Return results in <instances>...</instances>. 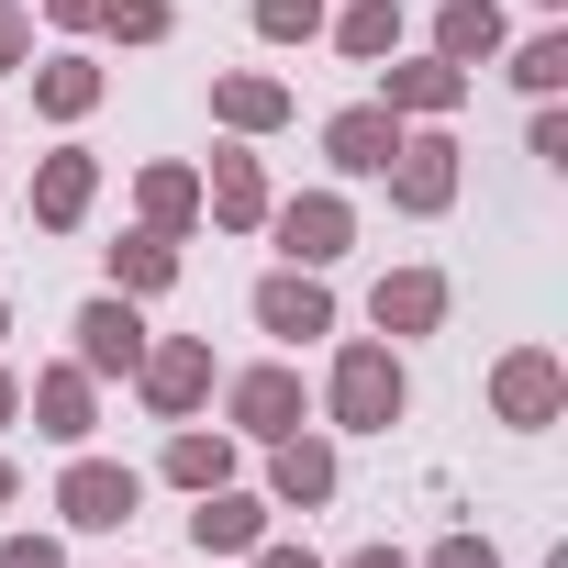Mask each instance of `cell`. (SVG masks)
<instances>
[{
    "label": "cell",
    "mask_w": 568,
    "mask_h": 568,
    "mask_svg": "<svg viewBox=\"0 0 568 568\" xmlns=\"http://www.w3.org/2000/svg\"><path fill=\"white\" fill-rule=\"evenodd\" d=\"M245 568H324V557H313V546H267V535H256V546H245Z\"/></svg>",
    "instance_id": "f546056e"
},
{
    "label": "cell",
    "mask_w": 568,
    "mask_h": 568,
    "mask_svg": "<svg viewBox=\"0 0 568 568\" xmlns=\"http://www.w3.org/2000/svg\"><path fill=\"white\" fill-rule=\"evenodd\" d=\"M34 101H45L57 123H79V112L101 101V68H90V57H57V68H34Z\"/></svg>",
    "instance_id": "44dd1931"
},
{
    "label": "cell",
    "mask_w": 568,
    "mask_h": 568,
    "mask_svg": "<svg viewBox=\"0 0 568 568\" xmlns=\"http://www.w3.org/2000/svg\"><path fill=\"white\" fill-rule=\"evenodd\" d=\"M34 424H45L57 446H79V435H90V368H57V379H34Z\"/></svg>",
    "instance_id": "ac0fdd59"
},
{
    "label": "cell",
    "mask_w": 568,
    "mask_h": 568,
    "mask_svg": "<svg viewBox=\"0 0 568 568\" xmlns=\"http://www.w3.org/2000/svg\"><path fill=\"white\" fill-rule=\"evenodd\" d=\"M490 402H501V424H557V402H568V379H557V357L546 346H524V357H501V379H490Z\"/></svg>",
    "instance_id": "ba28073f"
},
{
    "label": "cell",
    "mask_w": 568,
    "mask_h": 568,
    "mask_svg": "<svg viewBox=\"0 0 568 568\" xmlns=\"http://www.w3.org/2000/svg\"><path fill=\"white\" fill-rule=\"evenodd\" d=\"M0 568H68V557H57L45 535H12V546H0Z\"/></svg>",
    "instance_id": "f1b7e54d"
},
{
    "label": "cell",
    "mask_w": 568,
    "mask_h": 568,
    "mask_svg": "<svg viewBox=\"0 0 568 568\" xmlns=\"http://www.w3.org/2000/svg\"><path fill=\"white\" fill-rule=\"evenodd\" d=\"M112 278H123V291H168V278H179V245H168V234H123V245H112Z\"/></svg>",
    "instance_id": "7402d4cb"
},
{
    "label": "cell",
    "mask_w": 568,
    "mask_h": 568,
    "mask_svg": "<svg viewBox=\"0 0 568 568\" xmlns=\"http://www.w3.org/2000/svg\"><path fill=\"white\" fill-rule=\"evenodd\" d=\"M424 568H501V557H490V535H446Z\"/></svg>",
    "instance_id": "83f0119b"
},
{
    "label": "cell",
    "mask_w": 568,
    "mask_h": 568,
    "mask_svg": "<svg viewBox=\"0 0 568 568\" xmlns=\"http://www.w3.org/2000/svg\"><path fill=\"white\" fill-rule=\"evenodd\" d=\"M134 357H145V324H134V291L90 302V313H79V368H90V379H134Z\"/></svg>",
    "instance_id": "5b68a950"
},
{
    "label": "cell",
    "mask_w": 568,
    "mask_h": 568,
    "mask_svg": "<svg viewBox=\"0 0 568 568\" xmlns=\"http://www.w3.org/2000/svg\"><path fill=\"white\" fill-rule=\"evenodd\" d=\"M335 45H346V57H390V45H402V12H390V0H357V12L335 23Z\"/></svg>",
    "instance_id": "cb8c5ba5"
},
{
    "label": "cell",
    "mask_w": 568,
    "mask_h": 568,
    "mask_svg": "<svg viewBox=\"0 0 568 568\" xmlns=\"http://www.w3.org/2000/svg\"><path fill=\"white\" fill-rule=\"evenodd\" d=\"M23 34H34V23H23V0H0V68H23Z\"/></svg>",
    "instance_id": "4dcf8cb0"
},
{
    "label": "cell",
    "mask_w": 568,
    "mask_h": 568,
    "mask_svg": "<svg viewBox=\"0 0 568 568\" xmlns=\"http://www.w3.org/2000/svg\"><path fill=\"white\" fill-rule=\"evenodd\" d=\"M234 424L245 435H302V368H245L234 379Z\"/></svg>",
    "instance_id": "30bf717a"
},
{
    "label": "cell",
    "mask_w": 568,
    "mask_h": 568,
    "mask_svg": "<svg viewBox=\"0 0 568 568\" xmlns=\"http://www.w3.org/2000/svg\"><path fill=\"white\" fill-rule=\"evenodd\" d=\"M267 535V501H245V490H201V513H190V546L201 557H245Z\"/></svg>",
    "instance_id": "8fae6325"
},
{
    "label": "cell",
    "mask_w": 568,
    "mask_h": 568,
    "mask_svg": "<svg viewBox=\"0 0 568 568\" xmlns=\"http://www.w3.org/2000/svg\"><path fill=\"white\" fill-rule=\"evenodd\" d=\"M256 324L302 346V335H335V302H324V278H313V267H278L267 291H256Z\"/></svg>",
    "instance_id": "9c48e42d"
},
{
    "label": "cell",
    "mask_w": 568,
    "mask_h": 568,
    "mask_svg": "<svg viewBox=\"0 0 568 568\" xmlns=\"http://www.w3.org/2000/svg\"><path fill=\"white\" fill-rule=\"evenodd\" d=\"M90 190H101V168H90L79 145H68V156H45V168H34V223H57V234H68V223L90 212Z\"/></svg>",
    "instance_id": "4fadbf2b"
},
{
    "label": "cell",
    "mask_w": 568,
    "mask_h": 568,
    "mask_svg": "<svg viewBox=\"0 0 568 568\" xmlns=\"http://www.w3.org/2000/svg\"><path fill=\"white\" fill-rule=\"evenodd\" d=\"M0 501H12V457H0Z\"/></svg>",
    "instance_id": "e575fe53"
},
{
    "label": "cell",
    "mask_w": 568,
    "mask_h": 568,
    "mask_svg": "<svg viewBox=\"0 0 568 568\" xmlns=\"http://www.w3.org/2000/svg\"><path fill=\"white\" fill-rule=\"evenodd\" d=\"M12 402H23V390H12V379H0V424H12Z\"/></svg>",
    "instance_id": "836d02e7"
},
{
    "label": "cell",
    "mask_w": 568,
    "mask_h": 568,
    "mask_svg": "<svg viewBox=\"0 0 568 568\" xmlns=\"http://www.w3.org/2000/svg\"><path fill=\"white\" fill-rule=\"evenodd\" d=\"M513 79H524V90H568V34H535V45L513 57Z\"/></svg>",
    "instance_id": "484cf974"
},
{
    "label": "cell",
    "mask_w": 568,
    "mask_h": 568,
    "mask_svg": "<svg viewBox=\"0 0 568 568\" xmlns=\"http://www.w3.org/2000/svg\"><path fill=\"white\" fill-rule=\"evenodd\" d=\"M546 12H557V0H546Z\"/></svg>",
    "instance_id": "8d00e7d4"
},
{
    "label": "cell",
    "mask_w": 568,
    "mask_h": 568,
    "mask_svg": "<svg viewBox=\"0 0 568 568\" xmlns=\"http://www.w3.org/2000/svg\"><path fill=\"white\" fill-rule=\"evenodd\" d=\"M278 223V256L291 267H324V256H346V234H357V212L335 201V190H313V201H291V212H267Z\"/></svg>",
    "instance_id": "8992f818"
},
{
    "label": "cell",
    "mask_w": 568,
    "mask_h": 568,
    "mask_svg": "<svg viewBox=\"0 0 568 568\" xmlns=\"http://www.w3.org/2000/svg\"><path fill=\"white\" fill-rule=\"evenodd\" d=\"M112 0H45V23H101Z\"/></svg>",
    "instance_id": "1f68e13d"
},
{
    "label": "cell",
    "mask_w": 568,
    "mask_h": 568,
    "mask_svg": "<svg viewBox=\"0 0 568 568\" xmlns=\"http://www.w3.org/2000/svg\"><path fill=\"white\" fill-rule=\"evenodd\" d=\"M335 424H357V435H390L402 424V357L390 346H346L335 357Z\"/></svg>",
    "instance_id": "6da1fadb"
},
{
    "label": "cell",
    "mask_w": 568,
    "mask_h": 568,
    "mask_svg": "<svg viewBox=\"0 0 568 568\" xmlns=\"http://www.w3.org/2000/svg\"><path fill=\"white\" fill-rule=\"evenodd\" d=\"M201 212V179L190 168H145V234H179Z\"/></svg>",
    "instance_id": "603a6c76"
},
{
    "label": "cell",
    "mask_w": 568,
    "mask_h": 568,
    "mask_svg": "<svg viewBox=\"0 0 568 568\" xmlns=\"http://www.w3.org/2000/svg\"><path fill=\"white\" fill-rule=\"evenodd\" d=\"M256 34H278V45L324 34V0H256Z\"/></svg>",
    "instance_id": "d4e9b609"
},
{
    "label": "cell",
    "mask_w": 568,
    "mask_h": 568,
    "mask_svg": "<svg viewBox=\"0 0 568 568\" xmlns=\"http://www.w3.org/2000/svg\"><path fill=\"white\" fill-rule=\"evenodd\" d=\"M134 379H145V402H156V413H190V402L212 390V346H201V335H168V346H145V357H134Z\"/></svg>",
    "instance_id": "52a82bcc"
},
{
    "label": "cell",
    "mask_w": 568,
    "mask_h": 568,
    "mask_svg": "<svg viewBox=\"0 0 568 568\" xmlns=\"http://www.w3.org/2000/svg\"><path fill=\"white\" fill-rule=\"evenodd\" d=\"M0 335H12V313H0Z\"/></svg>",
    "instance_id": "d590c367"
},
{
    "label": "cell",
    "mask_w": 568,
    "mask_h": 568,
    "mask_svg": "<svg viewBox=\"0 0 568 568\" xmlns=\"http://www.w3.org/2000/svg\"><path fill=\"white\" fill-rule=\"evenodd\" d=\"M324 156H335L346 179H379V168L402 156V112H390V101H357V112H335V123H324Z\"/></svg>",
    "instance_id": "3957f363"
},
{
    "label": "cell",
    "mask_w": 568,
    "mask_h": 568,
    "mask_svg": "<svg viewBox=\"0 0 568 568\" xmlns=\"http://www.w3.org/2000/svg\"><path fill=\"white\" fill-rule=\"evenodd\" d=\"M368 313H379V335H435L446 324V278L435 267H402V278H379Z\"/></svg>",
    "instance_id": "7c38bea8"
},
{
    "label": "cell",
    "mask_w": 568,
    "mask_h": 568,
    "mask_svg": "<svg viewBox=\"0 0 568 568\" xmlns=\"http://www.w3.org/2000/svg\"><path fill=\"white\" fill-rule=\"evenodd\" d=\"M379 179H390L402 212H446V201H457V145H446V134H402V156H390Z\"/></svg>",
    "instance_id": "277c9868"
},
{
    "label": "cell",
    "mask_w": 568,
    "mask_h": 568,
    "mask_svg": "<svg viewBox=\"0 0 568 568\" xmlns=\"http://www.w3.org/2000/svg\"><path fill=\"white\" fill-rule=\"evenodd\" d=\"M212 112H223L234 134H267L278 112H291V90H278V79H212Z\"/></svg>",
    "instance_id": "d6986e66"
},
{
    "label": "cell",
    "mask_w": 568,
    "mask_h": 568,
    "mask_svg": "<svg viewBox=\"0 0 568 568\" xmlns=\"http://www.w3.org/2000/svg\"><path fill=\"white\" fill-rule=\"evenodd\" d=\"M134 501H145V479H134V468H112V457H79V468L57 479V513H68V524H90V535L134 524Z\"/></svg>",
    "instance_id": "7a4b0ae2"
},
{
    "label": "cell",
    "mask_w": 568,
    "mask_h": 568,
    "mask_svg": "<svg viewBox=\"0 0 568 568\" xmlns=\"http://www.w3.org/2000/svg\"><path fill=\"white\" fill-rule=\"evenodd\" d=\"M201 201H212L223 223H267V179H256V156H212V179H201Z\"/></svg>",
    "instance_id": "e0dca14e"
},
{
    "label": "cell",
    "mask_w": 568,
    "mask_h": 568,
    "mask_svg": "<svg viewBox=\"0 0 568 568\" xmlns=\"http://www.w3.org/2000/svg\"><path fill=\"white\" fill-rule=\"evenodd\" d=\"M435 57H446V68L501 57V12H490V0H446V12H435Z\"/></svg>",
    "instance_id": "9a60e30c"
},
{
    "label": "cell",
    "mask_w": 568,
    "mask_h": 568,
    "mask_svg": "<svg viewBox=\"0 0 568 568\" xmlns=\"http://www.w3.org/2000/svg\"><path fill=\"white\" fill-rule=\"evenodd\" d=\"M101 23H112L123 45H156V34H168V0H112V12H101Z\"/></svg>",
    "instance_id": "4316f807"
},
{
    "label": "cell",
    "mask_w": 568,
    "mask_h": 568,
    "mask_svg": "<svg viewBox=\"0 0 568 568\" xmlns=\"http://www.w3.org/2000/svg\"><path fill=\"white\" fill-rule=\"evenodd\" d=\"M346 568H413V557H390V546H357V557H346Z\"/></svg>",
    "instance_id": "d6a6232c"
},
{
    "label": "cell",
    "mask_w": 568,
    "mask_h": 568,
    "mask_svg": "<svg viewBox=\"0 0 568 568\" xmlns=\"http://www.w3.org/2000/svg\"><path fill=\"white\" fill-rule=\"evenodd\" d=\"M457 101H468V68H446V57L390 68V112H457Z\"/></svg>",
    "instance_id": "2e32d148"
},
{
    "label": "cell",
    "mask_w": 568,
    "mask_h": 568,
    "mask_svg": "<svg viewBox=\"0 0 568 568\" xmlns=\"http://www.w3.org/2000/svg\"><path fill=\"white\" fill-rule=\"evenodd\" d=\"M168 479L179 490H223L234 479V435H168Z\"/></svg>",
    "instance_id": "ffe728a7"
},
{
    "label": "cell",
    "mask_w": 568,
    "mask_h": 568,
    "mask_svg": "<svg viewBox=\"0 0 568 568\" xmlns=\"http://www.w3.org/2000/svg\"><path fill=\"white\" fill-rule=\"evenodd\" d=\"M278 501L291 513H313V501H335V446H313V435H278Z\"/></svg>",
    "instance_id": "5bb4252c"
}]
</instances>
